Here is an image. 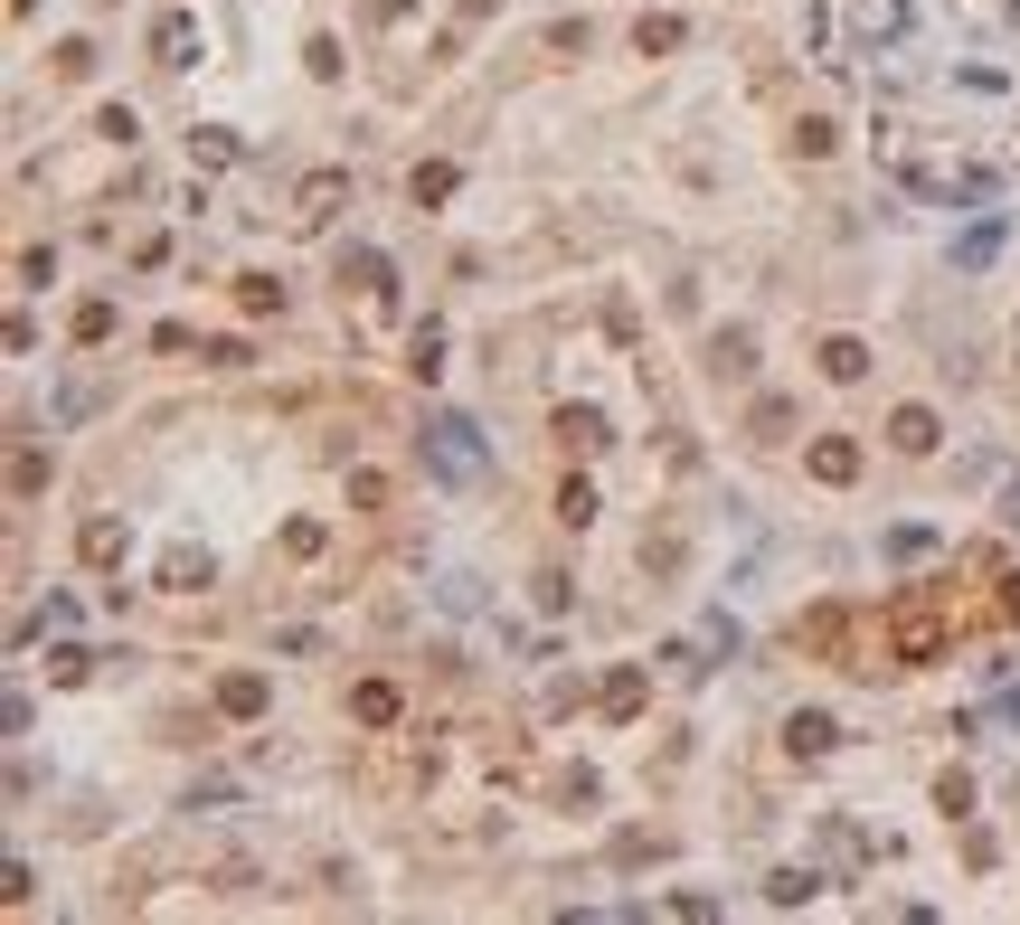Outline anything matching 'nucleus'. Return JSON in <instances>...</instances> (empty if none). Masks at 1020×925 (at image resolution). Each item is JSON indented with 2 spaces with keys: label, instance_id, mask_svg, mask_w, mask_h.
<instances>
[{
  "label": "nucleus",
  "instance_id": "nucleus-5",
  "mask_svg": "<svg viewBox=\"0 0 1020 925\" xmlns=\"http://www.w3.org/2000/svg\"><path fill=\"white\" fill-rule=\"evenodd\" d=\"M217 709L227 718H265V680L256 670H227V680H217Z\"/></svg>",
  "mask_w": 1020,
  "mask_h": 925
},
{
  "label": "nucleus",
  "instance_id": "nucleus-2",
  "mask_svg": "<svg viewBox=\"0 0 1020 925\" xmlns=\"http://www.w3.org/2000/svg\"><path fill=\"white\" fill-rule=\"evenodd\" d=\"M888 642H898V662H935V652H945V614H935V605H898Z\"/></svg>",
  "mask_w": 1020,
  "mask_h": 925
},
{
  "label": "nucleus",
  "instance_id": "nucleus-16",
  "mask_svg": "<svg viewBox=\"0 0 1020 925\" xmlns=\"http://www.w3.org/2000/svg\"><path fill=\"white\" fill-rule=\"evenodd\" d=\"M605 709H615V718L642 709V670H615V680H605Z\"/></svg>",
  "mask_w": 1020,
  "mask_h": 925
},
{
  "label": "nucleus",
  "instance_id": "nucleus-6",
  "mask_svg": "<svg viewBox=\"0 0 1020 925\" xmlns=\"http://www.w3.org/2000/svg\"><path fill=\"white\" fill-rule=\"evenodd\" d=\"M888 444L898 453H935V416H926V406H898V416H888Z\"/></svg>",
  "mask_w": 1020,
  "mask_h": 925
},
{
  "label": "nucleus",
  "instance_id": "nucleus-9",
  "mask_svg": "<svg viewBox=\"0 0 1020 925\" xmlns=\"http://www.w3.org/2000/svg\"><path fill=\"white\" fill-rule=\"evenodd\" d=\"M152 48H161V67H190V57H199V29L190 20H161V29H152Z\"/></svg>",
  "mask_w": 1020,
  "mask_h": 925
},
{
  "label": "nucleus",
  "instance_id": "nucleus-8",
  "mask_svg": "<svg viewBox=\"0 0 1020 925\" xmlns=\"http://www.w3.org/2000/svg\"><path fill=\"white\" fill-rule=\"evenodd\" d=\"M350 709L369 718V727H397V689H388V680H359V689H350Z\"/></svg>",
  "mask_w": 1020,
  "mask_h": 925
},
{
  "label": "nucleus",
  "instance_id": "nucleus-4",
  "mask_svg": "<svg viewBox=\"0 0 1020 925\" xmlns=\"http://www.w3.org/2000/svg\"><path fill=\"white\" fill-rule=\"evenodd\" d=\"M76 557H86V567H114L123 557V520H86L76 529Z\"/></svg>",
  "mask_w": 1020,
  "mask_h": 925
},
{
  "label": "nucleus",
  "instance_id": "nucleus-3",
  "mask_svg": "<svg viewBox=\"0 0 1020 925\" xmlns=\"http://www.w3.org/2000/svg\"><path fill=\"white\" fill-rule=\"evenodd\" d=\"M812 482H831V492L860 482V444H851V435H822V444H812Z\"/></svg>",
  "mask_w": 1020,
  "mask_h": 925
},
{
  "label": "nucleus",
  "instance_id": "nucleus-17",
  "mask_svg": "<svg viewBox=\"0 0 1020 925\" xmlns=\"http://www.w3.org/2000/svg\"><path fill=\"white\" fill-rule=\"evenodd\" d=\"M822 369H831V379H860V369H870V350H860V340H831Z\"/></svg>",
  "mask_w": 1020,
  "mask_h": 925
},
{
  "label": "nucleus",
  "instance_id": "nucleus-1",
  "mask_svg": "<svg viewBox=\"0 0 1020 925\" xmlns=\"http://www.w3.org/2000/svg\"><path fill=\"white\" fill-rule=\"evenodd\" d=\"M426 453H435V473H445V482H473L482 473V444H473L463 416H435V426H426Z\"/></svg>",
  "mask_w": 1020,
  "mask_h": 925
},
{
  "label": "nucleus",
  "instance_id": "nucleus-10",
  "mask_svg": "<svg viewBox=\"0 0 1020 925\" xmlns=\"http://www.w3.org/2000/svg\"><path fill=\"white\" fill-rule=\"evenodd\" d=\"M634 48H642V57H662V48H681V20H671V10H652V20L634 29Z\"/></svg>",
  "mask_w": 1020,
  "mask_h": 925
},
{
  "label": "nucleus",
  "instance_id": "nucleus-7",
  "mask_svg": "<svg viewBox=\"0 0 1020 925\" xmlns=\"http://www.w3.org/2000/svg\"><path fill=\"white\" fill-rule=\"evenodd\" d=\"M340 190H350L340 170H322V180H303V208H293V217H303V227H322V217L340 208Z\"/></svg>",
  "mask_w": 1020,
  "mask_h": 925
},
{
  "label": "nucleus",
  "instance_id": "nucleus-18",
  "mask_svg": "<svg viewBox=\"0 0 1020 925\" xmlns=\"http://www.w3.org/2000/svg\"><path fill=\"white\" fill-rule=\"evenodd\" d=\"M558 520H568V529L595 520V492H586V482H568V492H558Z\"/></svg>",
  "mask_w": 1020,
  "mask_h": 925
},
{
  "label": "nucleus",
  "instance_id": "nucleus-11",
  "mask_svg": "<svg viewBox=\"0 0 1020 925\" xmlns=\"http://www.w3.org/2000/svg\"><path fill=\"white\" fill-rule=\"evenodd\" d=\"M784 746H794V756H822V746H831V718H794V727H784Z\"/></svg>",
  "mask_w": 1020,
  "mask_h": 925
},
{
  "label": "nucleus",
  "instance_id": "nucleus-12",
  "mask_svg": "<svg viewBox=\"0 0 1020 925\" xmlns=\"http://www.w3.org/2000/svg\"><path fill=\"white\" fill-rule=\"evenodd\" d=\"M406 190H416V208H435V199H453V161H426L416 180H406Z\"/></svg>",
  "mask_w": 1020,
  "mask_h": 925
},
{
  "label": "nucleus",
  "instance_id": "nucleus-13",
  "mask_svg": "<svg viewBox=\"0 0 1020 925\" xmlns=\"http://www.w3.org/2000/svg\"><path fill=\"white\" fill-rule=\"evenodd\" d=\"M38 482H48V453H38V444H20V463H10V492L29 500V492H38Z\"/></svg>",
  "mask_w": 1020,
  "mask_h": 925
},
{
  "label": "nucleus",
  "instance_id": "nucleus-14",
  "mask_svg": "<svg viewBox=\"0 0 1020 925\" xmlns=\"http://www.w3.org/2000/svg\"><path fill=\"white\" fill-rule=\"evenodd\" d=\"M765 898H775V906H804L812 898V869H775V878H765Z\"/></svg>",
  "mask_w": 1020,
  "mask_h": 925
},
{
  "label": "nucleus",
  "instance_id": "nucleus-15",
  "mask_svg": "<svg viewBox=\"0 0 1020 925\" xmlns=\"http://www.w3.org/2000/svg\"><path fill=\"white\" fill-rule=\"evenodd\" d=\"M558 435H568V444H576V453H595V444H605V426H595V416H586V406H568V416H558Z\"/></svg>",
  "mask_w": 1020,
  "mask_h": 925
}]
</instances>
